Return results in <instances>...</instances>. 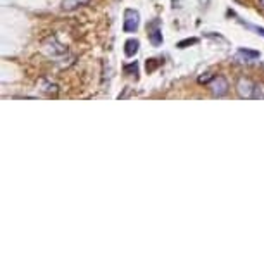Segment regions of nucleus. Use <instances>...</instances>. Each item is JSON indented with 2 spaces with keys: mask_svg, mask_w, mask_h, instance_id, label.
Segmentation results:
<instances>
[{
  "mask_svg": "<svg viewBox=\"0 0 264 264\" xmlns=\"http://www.w3.org/2000/svg\"><path fill=\"white\" fill-rule=\"evenodd\" d=\"M140 26V14L135 9L125 11V23H123V31L125 33H135Z\"/></svg>",
  "mask_w": 264,
  "mask_h": 264,
  "instance_id": "1",
  "label": "nucleus"
},
{
  "mask_svg": "<svg viewBox=\"0 0 264 264\" xmlns=\"http://www.w3.org/2000/svg\"><path fill=\"white\" fill-rule=\"evenodd\" d=\"M148 40L154 47H159L163 45V33H161V21L159 19H154L148 23Z\"/></svg>",
  "mask_w": 264,
  "mask_h": 264,
  "instance_id": "2",
  "label": "nucleus"
},
{
  "mask_svg": "<svg viewBox=\"0 0 264 264\" xmlns=\"http://www.w3.org/2000/svg\"><path fill=\"white\" fill-rule=\"evenodd\" d=\"M209 87H211V92H212V95L214 97H223V95H227L228 93L230 85H228L224 76H216V78L209 83Z\"/></svg>",
  "mask_w": 264,
  "mask_h": 264,
  "instance_id": "3",
  "label": "nucleus"
},
{
  "mask_svg": "<svg viewBox=\"0 0 264 264\" xmlns=\"http://www.w3.org/2000/svg\"><path fill=\"white\" fill-rule=\"evenodd\" d=\"M254 88L255 85L249 78H240L237 83V92L242 99H254Z\"/></svg>",
  "mask_w": 264,
  "mask_h": 264,
  "instance_id": "4",
  "label": "nucleus"
},
{
  "mask_svg": "<svg viewBox=\"0 0 264 264\" xmlns=\"http://www.w3.org/2000/svg\"><path fill=\"white\" fill-rule=\"evenodd\" d=\"M49 42H50V44H54V47H49V45H44V47H45V50L50 55H61V54L66 52V47H62L61 44H57V38H55V36H50Z\"/></svg>",
  "mask_w": 264,
  "mask_h": 264,
  "instance_id": "5",
  "label": "nucleus"
},
{
  "mask_svg": "<svg viewBox=\"0 0 264 264\" xmlns=\"http://www.w3.org/2000/svg\"><path fill=\"white\" fill-rule=\"evenodd\" d=\"M90 0H62V11H76L80 7L87 6Z\"/></svg>",
  "mask_w": 264,
  "mask_h": 264,
  "instance_id": "6",
  "label": "nucleus"
},
{
  "mask_svg": "<svg viewBox=\"0 0 264 264\" xmlns=\"http://www.w3.org/2000/svg\"><path fill=\"white\" fill-rule=\"evenodd\" d=\"M138 49H140V42L138 40H135V38H130V40H126L125 54L128 55V57H133V55L138 52Z\"/></svg>",
  "mask_w": 264,
  "mask_h": 264,
  "instance_id": "7",
  "label": "nucleus"
},
{
  "mask_svg": "<svg viewBox=\"0 0 264 264\" xmlns=\"http://www.w3.org/2000/svg\"><path fill=\"white\" fill-rule=\"evenodd\" d=\"M237 55H238V57H245L247 62L255 61V59L261 57V54H259L257 50H250V49H238Z\"/></svg>",
  "mask_w": 264,
  "mask_h": 264,
  "instance_id": "8",
  "label": "nucleus"
},
{
  "mask_svg": "<svg viewBox=\"0 0 264 264\" xmlns=\"http://www.w3.org/2000/svg\"><path fill=\"white\" fill-rule=\"evenodd\" d=\"M125 74L137 76V74H138V62L133 61L131 64H126V66H125Z\"/></svg>",
  "mask_w": 264,
  "mask_h": 264,
  "instance_id": "9",
  "label": "nucleus"
},
{
  "mask_svg": "<svg viewBox=\"0 0 264 264\" xmlns=\"http://www.w3.org/2000/svg\"><path fill=\"white\" fill-rule=\"evenodd\" d=\"M254 99L264 100V83H257L254 88Z\"/></svg>",
  "mask_w": 264,
  "mask_h": 264,
  "instance_id": "10",
  "label": "nucleus"
},
{
  "mask_svg": "<svg viewBox=\"0 0 264 264\" xmlns=\"http://www.w3.org/2000/svg\"><path fill=\"white\" fill-rule=\"evenodd\" d=\"M159 66H161V59H150V61H147V73L156 71Z\"/></svg>",
  "mask_w": 264,
  "mask_h": 264,
  "instance_id": "11",
  "label": "nucleus"
},
{
  "mask_svg": "<svg viewBox=\"0 0 264 264\" xmlns=\"http://www.w3.org/2000/svg\"><path fill=\"white\" fill-rule=\"evenodd\" d=\"M197 38H186V40H181L180 44H178V49H186V47H190V45H195L197 44Z\"/></svg>",
  "mask_w": 264,
  "mask_h": 264,
  "instance_id": "12",
  "label": "nucleus"
},
{
  "mask_svg": "<svg viewBox=\"0 0 264 264\" xmlns=\"http://www.w3.org/2000/svg\"><path fill=\"white\" fill-rule=\"evenodd\" d=\"M212 80H214V76H212L211 73H206L204 76H201V78H199V83H211Z\"/></svg>",
  "mask_w": 264,
  "mask_h": 264,
  "instance_id": "13",
  "label": "nucleus"
},
{
  "mask_svg": "<svg viewBox=\"0 0 264 264\" xmlns=\"http://www.w3.org/2000/svg\"><path fill=\"white\" fill-rule=\"evenodd\" d=\"M247 28L254 29V31H255V33H257V35H261V36H264V28H261V26H250V24H247Z\"/></svg>",
  "mask_w": 264,
  "mask_h": 264,
  "instance_id": "14",
  "label": "nucleus"
},
{
  "mask_svg": "<svg viewBox=\"0 0 264 264\" xmlns=\"http://www.w3.org/2000/svg\"><path fill=\"white\" fill-rule=\"evenodd\" d=\"M259 2H261V7H262V9H264V0H259Z\"/></svg>",
  "mask_w": 264,
  "mask_h": 264,
  "instance_id": "15",
  "label": "nucleus"
}]
</instances>
